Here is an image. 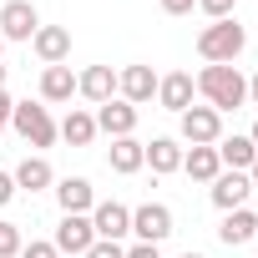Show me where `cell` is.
<instances>
[{
  "mask_svg": "<svg viewBox=\"0 0 258 258\" xmlns=\"http://www.w3.org/2000/svg\"><path fill=\"white\" fill-rule=\"evenodd\" d=\"M192 81H198V96H203L213 111H238V106L248 101V81H243L238 66H203Z\"/></svg>",
  "mask_w": 258,
  "mask_h": 258,
  "instance_id": "6da1fadb",
  "label": "cell"
},
{
  "mask_svg": "<svg viewBox=\"0 0 258 258\" xmlns=\"http://www.w3.org/2000/svg\"><path fill=\"white\" fill-rule=\"evenodd\" d=\"M243 46H248V31H243L233 16L203 26V36H198V56H203L208 66H233V61L243 56Z\"/></svg>",
  "mask_w": 258,
  "mask_h": 258,
  "instance_id": "7a4b0ae2",
  "label": "cell"
},
{
  "mask_svg": "<svg viewBox=\"0 0 258 258\" xmlns=\"http://www.w3.org/2000/svg\"><path fill=\"white\" fill-rule=\"evenodd\" d=\"M11 126L31 142V147H51L61 132H56V121H51V111L41 106V101H16V111H11Z\"/></svg>",
  "mask_w": 258,
  "mask_h": 258,
  "instance_id": "3957f363",
  "label": "cell"
},
{
  "mask_svg": "<svg viewBox=\"0 0 258 258\" xmlns=\"http://www.w3.org/2000/svg\"><path fill=\"white\" fill-rule=\"evenodd\" d=\"M177 132H182V142H192V147H218V137H223V111H213V106H187V111L177 116Z\"/></svg>",
  "mask_w": 258,
  "mask_h": 258,
  "instance_id": "277c9868",
  "label": "cell"
},
{
  "mask_svg": "<svg viewBox=\"0 0 258 258\" xmlns=\"http://www.w3.org/2000/svg\"><path fill=\"white\" fill-rule=\"evenodd\" d=\"M56 253H66V258H81L91 243H96V233H91V213H61V228H56Z\"/></svg>",
  "mask_w": 258,
  "mask_h": 258,
  "instance_id": "5b68a950",
  "label": "cell"
},
{
  "mask_svg": "<svg viewBox=\"0 0 258 258\" xmlns=\"http://www.w3.org/2000/svg\"><path fill=\"white\" fill-rule=\"evenodd\" d=\"M91 116H96V132H106L111 142H116V137H132V132H137V106H132V101H121V96L101 101Z\"/></svg>",
  "mask_w": 258,
  "mask_h": 258,
  "instance_id": "8992f818",
  "label": "cell"
},
{
  "mask_svg": "<svg viewBox=\"0 0 258 258\" xmlns=\"http://www.w3.org/2000/svg\"><path fill=\"white\" fill-rule=\"evenodd\" d=\"M36 31H41V16H36L31 0H6L0 6V36L6 41H31Z\"/></svg>",
  "mask_w": 258,
  "mask_h": 258,
  "instance_id": "52a82bcc",
  "label": "cell"
},
{
  "mask_svg": "<svg viewBox=\"0 0 258 258\" xmlns=\"http://www.w3.org/2000/svg\"><path fill=\"white\" fill-rule=\"evenodd\" d=\"M132 233H137V243H162V238L172 233V208H167V203H142V208H132Z\"/></svg>",
  "mask_w": 258,
  "mask_h": 258,
  "instance_id": "ba28073f",
  "label": "cell"
},
{
  "mask_svg": "<svg viewBox=\"0 0 258 258\" xmlns=\"http://www.w3.org/2000/svg\"><path fill=\"white\" fill-rule=\"evenodd\" d=\"M157 71L152 66H126V71H116V91H121V101H132V106H147L152 96H157Z\"/></svg>",
  "mask_w": 258,
  "mask_h": 258,
  "instance_id": "9c48e42d",
  "label": "cell"
},
{
  "mask_svg": "<svg viewBox=\"0 0 258 258\" xmlns=\"http://www.w3.org/2000/svg\"><path fill=\"white\" fill-rule=\"evenodd\" d=\"M91 233L106 238V243H121L126 233H132V208H121V203H96V208H91Z\"/></svg>",
  "mask_w": 258,
  "mask_h": 258,
  "instance_id": "30bf717a",
  "label": "cell"
},
{
  "mask_svg": "<svg viewBox=\"0 0 258 258\" xmlns=\"http://www.w3.org/2000/svg\"><path fill=\"white\" fill-rule=\"evenodd\" d=\"M31 51H36L46 66H66V56H71V31H66V26H41V31L31 36Z\"/></svg>",
  "mask_w": 258,
  "mask_h": 258,
  "instance_id": "8fae6325",
  "label": "cell"
},
{
  "mask_svg": "<svg viewBox=\"0 0 258 258\" xmlns=\"http://www.w3.org/2000/svg\"><path fill=\"white\" fill-rule=\"evenodd\" d=\"M192 96H198V81H192L187 71H172V76H162V81H157V101H162L167 111H177V116L192 106Z\"/></svg>",
  "mask_w": 258,
  "mask_h": 258,
  "instance_id": "7c38bea8",
  "label": "cell"
},
{
  "mask_svg": "<svg viewBox=\"0 0 258 258\" xmlns=\"http://www.w3.org/2000/svg\"><path fill=\"white\" fill-rule=\"evenodd\" d=\"M248 192H253L248 172H218V177H213V208H223V213L243 208V203H248Z\"/></svg>",
  "mask_w": 258,
  "mask_h": 258,
  "instance_id": "4fadbf2b",
  "label": "cell"
},
{
  "mask_svg": "<svg viewBox=\"0 0 258 258\" xmlns=\"http://www.w3.org/2000/svg\"><path fill=\"white\" fill-rule=\"evenodd\" d=\"M106 162H111V172L132 177V172H142V167H147V142H137V137H116V142H111V152H106Z\"/></svg>",
  "mask_w": 258,
  "mask_h": 258,
  "instance_id": "5bb4252c",
  "label": "cell"
},
{
  "mask_svg": "<svg viewBox=\"0 0 258 258\" xmlns=\"http://www.w3.org/2000/svg\"><path fill=\"white\" fill-rule=\"evenodd\" d=\"M76 91H81L86 101H96V106H101V101H111V96H116V71H111V66H86V71L76 76Z\"/></svg>",
  "mask_w": 258,
  "mask_h": 258,
  "instance_id": "9a60e30c",
  "label": "cell"
},
{
  "mask_svg": "<svg viewBox=\"0 0 258 258\" xmlns=\"http://www.w3.org/2000/svg\"><path fill=\"white\" fill-rule=\"evenodd\" d=\"M56 203H61V213H91L96 208V187L86 177H61L56 182Z\"/></svg>",
  "mask_w": 258,
  "mask_h": 258,
  "instance_id": "2e32d148",
  "label": "cell"
},
{
  "mask_svg": "<svg viewBox=\"0 0 258 258\" xmlns=\"http://www.w3.org/2000/svg\"><path fill=\"white\" fill-rule=\"evenodd\" d=\"M218 162H223L228 172H248V167L258 162V147H253L248 137H218Z\"/></svg>",
  "mask_w": 258,
  "mask_h": 258,
  "instance_id": "e0dca14e",
  "label": "cell"
},
{
  "mask_svg": "<svg viewBox=\"0 0 258 258\" xmlns=\"http://www.w3.org/2000/svg\"><path fill=\"white\" fill-rule=\"evenodd\" d=\"M147 167H152L157 177L182 172V147H177V137H152V142H147Z\"/></svg>",
  "mask_w": 258,
  "mask_h": 258,
  "instance_id": "ac0fdd59",
  "label": "cell"
},
{
  "mask_svg": "<svg viewBox=\"0 0 258 258\" xmlns=\"http://www.w3.org/2000/svg\"><path fill=\"white\" fill-rule=\"evenodd\" d=\"M218 238H223L228 248H243L248 238H258V213H248V208H233V213L223 218V228H218Z\"/></svg>",
  "mask_w": 258,
  "mask_h": 258,
  "instance_id": "d6986e66",
  "label": "cell"
},
{
  "mask_svg": "<svg viewBox=\"0 0 258 258\" xmlns=\"http://www.w3.org/2000/svg\"><path fill=\"white\" fill-rule=\"evenodd\" d=\"M76 96V71L71 66H46L41 71V101H71Z\"/></svg>",
  "mask_w": 258,
  "mask_h": 258,
  "instance_id": "ffe728a7",
  "label": "cell"
},
{
  "mask_svg": "<svg viewBox=\"0 0 258 258\" xmlns=\"http://www.w3.org/2000/svg\"><path fill=\"white\" fill-rule=\"evenodd\" d=\"M182 172H187L192 182H213V177L223 172L218 147H192V152H182Z\"/></svg>",
  "mask_w": 258,
  "mask_h": 258,
  "instance_id": "44dd1931",
  "label": "cell"
},
{
  "mask_svg": "<svg viewBox=\"0 0 258 258\" xmlns=\"http://www.w3.org/2000/svg\"><path fill=\"white\" fill-rule=\"evenodd\" d=\"M56 132H61L71 147H91V137H96V116H91V111H81V106H71V111H66V121L56 126Z\"/></svg>",
  "mask_w": 258,
  "mask_h": 258,
  "instance_id": "7402d4cb",
  "label": "cell"
},
{
  "mask_svg": "<svg viewBox=\"0 0 258 258\" xmlns=\"http://www.w3.org/2000/svg\"><path fill=\"white\" fill-rule=\"evenodd\" d=\"M11 177H16V187H26V192H41V187H51V182H56V172H51V162H46V157H26Z\"/></svg>",
  "mask_w": 258,
  "mask_h": 258,
  "instance_id": "603a6c76",
  "label": "cell"
},
{
  "mask_svg": "<svg viewBox=\"0 0 258 258\" xmlns=\"http://www.w3.org/2000/svg\"><path fill=\"white\" fill-rule=\"evenodd\" d=\"M26 248V238H21V228L16 223H0V258H16Z\"/></svg>",
  "mask_w": 258,
  "mask_h": 258,
  "instance_id": "cb8c5ba5",
  "label": "cell"
},
{
  "mask_svg": "<svg viewBox=\"0 0 258 258\" xmlns=\"http://www.w3.org/2000/svg\"><path fill=\"white\" fill-rule=\"evenodd\" d=\"M81 258H126V248H121V243H106V238H96V243H91Z\"/></svg>",
  "mask_w": 258,
  "mask_h": 258,
  "instance_id": "d4e9b609",
  "label": "cell"
},
{
  "mask_svg": "<svg viewBox=\"0 0 258 258\" xmlns=\"http://www.w3.org/2000/svg\"><path fill=\"white\" fill-rule=\"evenodd\" d=\"M233 6H238V0H198V11H203V16H213V21H228V16H233Z\"/></svg>",
  "mask_w": 258,
  "mask_h": 258,
  "instance_id": "484cf974",
  "label": "cell"
},
{
  "mask_svg": "<svg viewBox=\"0 0 258 258\" xmlns=\"http://www.w3.org/2000/svg\"><path fill=\"white\" fill-rule=\"evenodd\" d=\"M21 258H61V253H56V243H46V238H31V243L21 248Z\"/></svg>",
  "mask_w": 258,
  "mask_h": 258,
  "instance_id": "4316f807",
  "label": "cell"
},
{
  "mask_svg": "<svg viewBox=\"0 0 258 258\" xmlns=\"http://www.w3.org/2000/svg\"><path fill=\"white\" fill-rule=\"evenodd\" d=\"M157 6H162V11H167V16H187V11H192V6H198V0H157Z\"/></svg>",
  "mask_w": 258,
  "mask_h": 258,
  "instance_id": "83f0119b",
  "label": "cell"
},
{
  "mask_svg": "<svg viewBox=\"0 0 258 258\" xmlns=\"http://www.w3.org/2000/svg\"><path fill=\"white\" fill-rule=\"evenodd\" d=\"M16 192H21V187H16V177H11V172H0V208H6Z\"/></svg>",
  "mask_w": 258,
  "mask_h": 258,
  "instance_id": "f1b7e54d",
  "label": "cell"
},
{
  "mask_svg": "<svg viewBox=\"0 0 258 258\" xmlns=\"http://www.w3.org/2000/svg\"><path fill=\"white\" fill-rule=\"evenodd\" d=\"M126 258H162V253H157V243H132Z\"/></svg>",
  "mask_w": 258,
  "mask_h": 258,
  "instance_id": "f546056e",
  "label": "cell"
},
{
  "mask_svg": "<svg viewBox=\"0 0 258 258\" xmlns=\"http://www.w3.org/2000/svg\"><path fill=\"white\" fill-rule=\"evenodd\" d=\"M11 111H16V101H11V91L0 86V121H11Z\"/></svg>",
  "mask_w": 258,
  "mask_h": 258,
  "instance_id": "4dcf8cb0",
  "label": "cell"
},
{
  "mask_svg": "<svg viewBox=\"0 0 258 258\" xmlns=\"http://www.w3.org/2000/svg\"><path fill=\"white\" fill-rule=\"evenodd\" d=\"M248 101H253V106H258V76H253V81H248Z\"/></svg>",
  "mask_w": 258,
  "mask_h": 258,
  "instance_id": "1f68e13d",
  "label": "cell"
},
{
  "mask_svg": "<svg viewBox=\"0 0 258 258\" xmlns=\"http://www.w3.org/2000/svg\"><path fill=\"white\" fill-rule=\"evenodd\" d=\"M248 182H253V187H258V162H253V167H248Z\"/></svg>",
  "mask_w": 258,
  "mask_h": 258,
  "instance_id": "d6a6232c",
  "label": "cell"
},
{
  "mask_svg": "<svg viewBox=\"0 0 258 258\" xmlns=\"http://www.w3.org/2000/svg\"><path fill=\"white\" fill-rule=\"evenodd\" d=\"M248 142H253V147H258V121H253V132H248Z\"/></svg>",
  "mask_w": 258,
  "mask_h": 258,
  "instance_id": "836d02e7",
  "label": "cell"
},
{
  "mask_svg": "<svg viewBox=\"0 0 258 258\" xmlns=\"http://www.w3.org/2000/svg\"><path fill=\"white\" fill-rule=\"evenodd\" d=\"M0 86H6V66H0Z\"/></svg>",
  "mask_w": 258,
  "mask_h": 258,
  "instance_id": "e575fe53",
  "label": "cell"
},
{
  "mask_svg": "<svg viewBox=\"0 0 258 258\" xmlns=\"http://www.w3.org/2000/svg\"><path fill=\"white\" fill-rule=\"evenodd\" d=\"M182 258H203V253H182Z\"/></svg>",
  "mask_w": 258,
  "mask_h": 258,
  "instance_id": "d590c367",
  "label": "cell"
},
{
  "mask_svg": "<svg viewBox=\"0 0 258 258\" xmlns=\"http://www.w3.org/2000/svg\"><path fill=\"white\" fill-rule=\"evenodd\" d=\"M0 51H6V36H0Z\"/></svg>",
  "mask_w": 258,
  "mask_h": 258,
  "instance_id": "8d00e7d4",
  "label": "cell"
},
{
  "mask_svg": "<svg viewBox=\"0 0 258 258\" xmlns=\"http://www.w3.org/2000/svg\"><path fill=\"white\" fill-rule=\"evenodd\" d=\"M0 132H6V121H0Z\"/></svg>",
  "mask_w": 258,
  "mask_h": 258,
  "instance_id": "74e56055",
  "label": "cell"
}]
</instances>
